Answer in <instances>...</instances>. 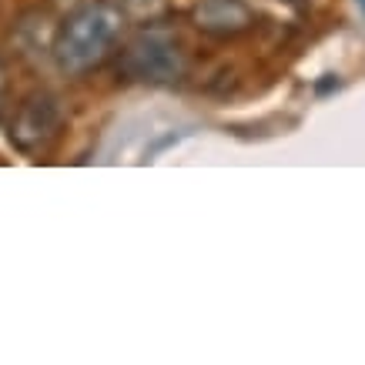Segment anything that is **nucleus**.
<instances>
[{
  "instance_id": "nucleus-1",
  "label": "nucleus",
  "mask_w": 365,
  "mask_h": 365,
  "mask_svg": "<svg viewBox=\"0 0 365 365\" xmlns=\"http://www.w3.org/2000/svg\"><path fill=\"white\" fill-rule=\"evenodd\" d=\"M124 27V14L108 4V0H98V4H84L81 11H74L61 27H57L54 37V61L57 67L78 78V74H88L91 67H98L104 57L111 54V47L118 44Z\"/></svg>"
},
{
  "instance_id": "nucleus-2",
  "label": "nucleus",
  "mask_w": 365,
  "mask_h": 365,
  "mask_svg": "<svg viewBox=\"0 0 365 365\" xmlns=\"http://www.w3.org/2000/svg\"><path fill=\"white\" fill-rule=\"evenodd\" d=\"M188 71L185 47L168 27H144L128 41L121 51V74L151 88L178 84Z\"/></svg>"
},
{
  "instance_id": "nucleus-3",
  "label": "nucleus",
  "mask_w": 365,
  "mask_h": 365,
  "mask_svg": "<svg viewBox=\"0 0 365 365\" xmlns=\"http://www.w3.org/2000/svg\"><path fill=\"white\" fill-rule=\"evenodd\" d=\"M64 128V108L51 91H34L11 121V144L24 155H37L57 141Z\"/></svg>"
},
{
  "instance_id": "nucleus-4",
  "label": "nucleus",
  "mask_w": 365,
  "mask_h": 365,
  "mask_svg": "<svg viewBox=\"0 0 365 365\" xmlns=\"http://www.w3.org/2000/svg\"><path fill=\"white\" fill-rule=\"evenodd\" d=\"M191 21L201 34L228 41V37H242L255 27V11L248 0H198Z\"/></svg>"
},
{
  "instance_id": "nucleus-5",
  "label": "nucleus",
  "mask_w": 365,
  "mask_h": 365,
  "mask_svg": "<svg viewBox=\"0 0 365 365\" xmlns=\"http://www.w3.org/2000/svg\"><path fill=\"white\" fill-rule=\"evenodd\" d=\"M108 4H114L118 11H131V14H141V11H155V7H161V0H108Z\"/></svg>"
},
{
  "instance_id": "nucleus-6",
  "label": "nucleus",
  "mask_w": 365,
  "mask_h": 365,
  "mask_svg": "<svg viewBox=\"0 0 365 365\" xmlns=\"http://www.w3.org/2000/svg\"><path fill=\"white\" fill-rule=\"evenodd\" d=\"M4 104H7V74L0 67V114H4Z\"/></svg>"
},
{
  "instance_id": "nucleus-7",
  "label": "nucleus",
  "mask_w": 365,
  "mask_h": 365,
  "mask_svg": "<svg viewBox=\"0 0 365 365\" xmlns=\"http://www.w3.org/2000/svg\"><path fill=\"white\" fill-rule=\"evenodd\" d=\"M359 7H362V11H365V0H359Z\"/></svg>"
}]
</instances>
